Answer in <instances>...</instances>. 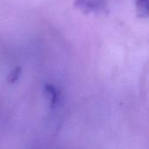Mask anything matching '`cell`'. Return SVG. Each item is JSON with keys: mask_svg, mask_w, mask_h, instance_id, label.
<instances>
[{"mask_svg": "<svg viewBox=\"0 0 149 149\" xmlns=\"http://www.w3.org/2000/svg\"><path fill=\"white\" fill-rule=\"evenodd\" d=\"M75 5L86 11H92L101 8L100 0H75Z\"/></svg>", "mask_w": 149, "mask_h": 149, "instance_id": "cell-1", "label": "cell"}, {"mask_svg": "<svg viewBox=\"0 0 149 149\" xmlns=\"http://www.w3.org/2000/svg\"><path fill=\"white\" fill-rule=\"evenodd\" d=\"M45 92L50 98L52 106L53 107L58 101V92H57L56 88L51 85H47V86H45Z\"/></svg>", "mask_w": 149, "mask_h": 149, "instance_id": "cell-2", "label": "cell"}, {"mask_svg": "<svg viewBox=\"0 0 149 149\" xmlns=\"http://www.w3.org/2000/svg\"><path fill=\"white\" fill-rule=\"evenodd\" d=\"M148 0H136V5L138 11L141 12V16H148Z\"/></svg>", "mask_w": 149, "mask_h": 149, "instance_id": "cell-3", "label": "cell"}, {"mask_svg": "<svg viewBox=\"0 0 149 149\" xmlns=\"http://www.w3.org/2000/svg\"><path fill=\"white\" fill-rule=\"evenodd\" d=\"M20 73H21V68L20 67H17V68H15L10 74L9 78H8V81L9 83H14L20 76Z\"/></svg>", "mask_w": 149, "mask_h": 149, "instance_id": "cell-4", "label": "cell"}]
</instances>
